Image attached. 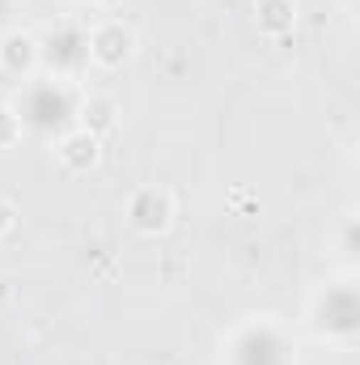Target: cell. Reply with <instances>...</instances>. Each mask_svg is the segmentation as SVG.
Wrapping results in <instances>:
<instances>
[{
  "instance_id": "1",
  "label": "cell",
  "mask_w": 360,
  "mask_h": 365,
  "mask_svg": "<svg viewBox=\"0 0 360 365\" xmlns=\"http://www.w3.org/2000/svg\"><path fill=\"white\" fill-rule=\"evenodd\" d=\"M132 225L136 230H144V234H153V230H166L170 225V217H174V200L166 195V191H157V187H144V191H136L132 195Z\"/></svg>"
},
{
  "instance_id": "2",
  "label": "cell",
  "mask_w": 360,
  "mask_h": 365,
  "mask_svg": "<svg viewBox=\"0 0 360 365\" xmlns=\"http://www.w3.org/2000/svg\"><path fill=\"white\" fill-rule=\"evenodd\" d=\"M132 56V30L119 26V21H106L90 34V60L102 64V68H115Z\"/></svg>"
},
{
  "instance_id": "3",
  "label": "cell",
  "mask_w": 360,
  "mask_h": 365,
  "mask_svg": "<svg viewBox=\"0 0 360 365\" xmlns=\"http://www.w3.org/2000/svg\"><path fill=\"white\" fill-rule=\"evenodd\" d=\"M60 158H64L73 170L93 166V158H97V136H93V132H77V136H68V140L60 145Z\"/></svg>"
},
{
  "instance_id": "4",
  "label": "cell",
  "mask_w": 360,
  "mask_h": 365,
  "mask_svg": "<svg viewBox=\"0 0 360 365\" xmlns=\"http://www.w3.org/2000/svg\"><path fill=\"white\" fill-rule=\"evenodd\" d=\"M17 56H21V64H26V68L34 64L38 47H34V38H30V34H9V38L0 43V64H4L9 73H17Z\"/></svg>"
},
{
  "instance_id": "5",
  "label": "cell",
  "mask_w": 360,
  "mask_h": 365,
  "mask_svg": "<svg viewBox=\"0 0 360 365\" xmlns=\"http://www.w3.org/2000/svg\"><path fill=\"white\" fill-rule=\"evenodd\" d=\"M93 123V132H110L115 128V106L106 98H90L85 102V128Z\"/></svg>"
},
{
  "instance_id": "6",
  "label": "cell",
  "mask_w": 360,
  "mask_h": 365,
  "mask_svg": "<svg viewBox=\"0 0 360 365\" xmlns=\"http://www.w3.org/2000/svg\"><path fill=\"white\" fill-rule=\"evenodd\" d=\"M288 9H292L288 0H275V4L268 9V17H263V26H268V30H280V26H288V21H292V13H288Z\"/></svg>"
},
{
  "instance_id": "7",
  "label": "cell",
  "mask_w": 360,
  "mask_h": 365,
  "mask_svg": "<svg viewBox=\"0 0 360 365\" xmlns=\"http://www.w3.org/2000/svg\"><path fill=\"white\" fill-rule=\"evenodd\" d=\"M9 225H13V208H9V204H4V200H0V234H4V230H9Z\"/></svg>"
}]
</instances>
